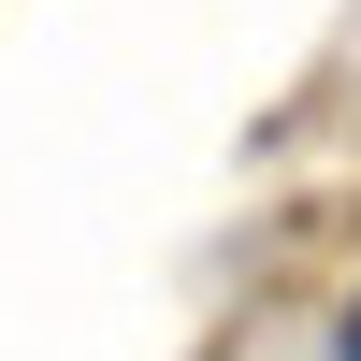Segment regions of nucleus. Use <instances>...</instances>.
<instances>
[{
    "label": "nucleus",
    "mask_w": 361,
    "mask_h": 361,
    "mask_svg": "<svg viewBox=\"0 0 361 361\" xmlns=\"http://www.w3.org/2000/svg\"><path fill=\"white\" fill-rule=\"evenodd\" d=\"M333 361H361V304H347V333H333Z\"/></svg>",
    "instance_id": "obj_1"
}]
</instances>
